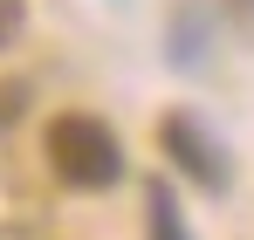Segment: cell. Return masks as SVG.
<instances>
[{"label": "cell", "instance_id": "1", "mask_svg": "<svg viewBox=\"0 0 254 240\" xmlns=\"http://www.w3.org/2000/svg\"><path fill=\"white\" fill-rule=\"evenodd\" d=\"M42 151H48V172H55L62 185H76V192H103V185L124 179V144H117V130L103 117H89V110L48 117Z\"/></svg>", "mask_w": 254, "mask_h": 240}, {"label": "cell", "instance_id": "2", "mask_svg": "<svg viewBox=\"0 0 254 240\" xmlns=\"http://www.w3.org/2000/svg\"><path fill=\"white\" fill-rule=\"evenodd\" d=\"M158 144H165V151H172V165H179L186 179H199L206 192H220V185H227V158L213 151V137H206L192 117H179V110H172V117L158 123Z\"/></svg>", "mask_w": 254, "mask_h": 240}, {"label": "cell", "instance_id": "3", "mask_svg": "<svg viewBox=\"0 0 254 240\" xmlns=\"http://www.w3.org/2000/svg\"><path fill=\"white\" fill-rule=\"evenodd\" d=\"M144 213H151V240H186L179 206H172V192H165V179H151V185H144Z\"/></svg>", "mask_w": 254, "mask_h": 240}, {"label": "cell", "instance_id": "4", "mask_svg": "<svg viewBox=\"0 0 254 240\" xmlns=\"http://www.w3.org/2000/svg\"><path fill=\"white\" fill-rule=\"evenodd\" d=\"M21 117H28V82H0V130H14Z\"/></svg>", "mask_w": 254, "mask_h": 240}, {"label": "cell", "instance_id": "5", "mask_svg": "<svg viewBox=\"0 0 254 240\" xmlns=\"http://www.w3.org/2000/svg\"><path fill=\"white\" fill-rule=\"evenodd\" d=\"M28 28V0H0V48H14Z\"/></svg>", "mask_w": 254, "mask_h": 240}, {"label": "cell", "instance_id": "6", "mask_svg": "<svg viewBox=\"0 0 254 240\" xmlns=\"http://www.w3.org/2000/svg\"><path fill=\"white\" fill-rule=\"evenodd\" d=\"M234 14H241V21H248V28H254V0H234Z\"/></svg>", "mask_w": 254, "mask_h": 240}]
</instances>
